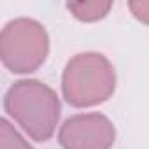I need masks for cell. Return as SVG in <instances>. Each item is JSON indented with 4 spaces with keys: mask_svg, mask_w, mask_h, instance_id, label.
Returning a JSON list of instances; mask_svg holds the SVG:
<instances>
[{
    "mask_svg": "<svg viewBox=\"0 0 149 149\" xmlns=\"http://www.w3.org/2000/svg\"><path fill=\"white\" fill-rule=\"evenodd\" d=\"M6 112L37 142H46L54 133L60 119L56 93L40 81L25 79L14 83L4 100Z\"/></svg>",
    "mask_w": 149,
    "mask_h": 149,
    "instance_id": "cell-1",
    "label": "cell"
},
{
    "mask_svg": "<svg viewBox=\"0 0 149 149\" xmlns=\"http://www.w3.org/2000/svg\"><path fill=\"white\" fill-rule=\"evenodd\" d=\"M116 88V72L111 61L100 53L74 56L61 77L65 100L72 107H91L105 102Z\"/></svg>",
    "mask_w": 149,
    "mask_h": 149,
    "instance_id": "cell-2",
    "label": "cell"
},
{
    "mask_svg": "<svg viewBox=\"0 0 149 149\" xmlns=\"http://www.w3.org/2000/svg\"><path fill=\"white\" fill-rule=\"evenodd\" d=\"M49 39L40 23L28 18L9 21L0 35V56L14 74L37 70L47 56Z\"/></svg>",
    "mask_w": 149,
    "mask_h": 149,
    "instance_id": "cell-3",
    "label": "cell"
},
{
    "mask_svg": "<svg viewBox=\"0 0 149 149\" xmlns=\"http://www.w3.org/2000/svg\"><path fill=\"white\" fill-rule=\"evenodd\" d=\"M114 139V125L98 112L68 118L58 133L63 149H111Z\"/></svg>",
    "mask_w": 149,
    "mask_h": 149,
    "instance_id": "cell-4",
    "label": "cell"
},
{
    "mask_svg": "<svg viewBox=\"0 0 149 149\" xmlns=\"http://www.w3.org/2000/svg\"><path fill=\"white\" fill-rule=\"evenodd\" d=\"M112 7V2H70L67 9L81 21H98Z\"/></svg>",
    "mask_w": 149,
    "mask_h": 149,
    "instance_id": "cell-5",
    "label": "cell"
},
{
    "mask_svg": "<svg viewBox=\"0 0 149 149\" xmlns=\"http://www.w3.org/2000/svg\"><path fill=\"white\" fill-rule=\"evenodd\" d=\"M0 149H32V147L11 126L7 119H2L0 121Z\"/></svg>",
    "mask_w": 149,
    "mask_h": 149,
    "instance_id": "cell-6",
    "label": "cell"
},
{
    "mask_svg": "<svg viewBox=\"0 0 149 149\" xmlns=\"http://www.w3.org/2000/svg\"><path fill=\"white\" fill-rule=\"evenodd\" d=\"M128 7L139 21L149 25V2H130Z\"/></svg>",
    "mask_w": 149,
    "mask_h": 149,
    "instance_id": "cell-7",
    "label": "cell"
}]
</instances>
